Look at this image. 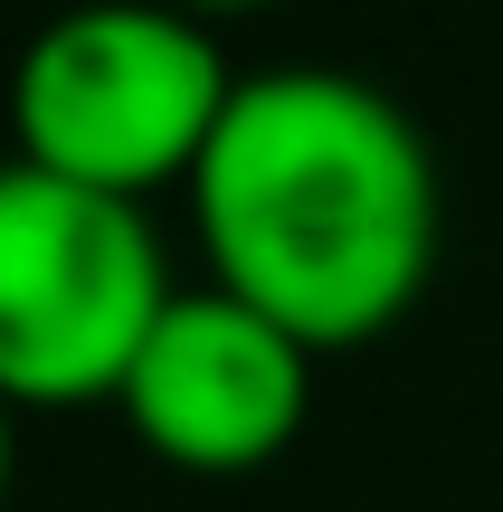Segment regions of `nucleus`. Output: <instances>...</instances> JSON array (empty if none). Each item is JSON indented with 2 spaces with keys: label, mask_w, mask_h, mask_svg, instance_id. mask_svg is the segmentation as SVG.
<instances>
[{
  "label": "nucleus",
  "mask_w": 503,
  "mask_h": 512,
  "mask_svg": "<svg viewBox=\"0 0 503 512\" xmlns=\"http://www.w3.org/2000/svg\"><path fill=\"white\" fill-rule=\"evenodd\" d=\"M437 228L447 190L418 114L352 67L238 76L190 171L209 285L285 323L304 351H361L409 323L437 275Z\"/></svg>",
  "instance_id": "f257e3e1"
},
{
  "label": "nucleus",
  "mask_w": 503,
  "mask_h": 512,
  "mask_svg": "<svg viewBox=\"0 0 503 512\" xmlns=\"http://www.w3.org/2000/svg\"><path fill=\"white\" fill-rule=\"evenodd\" d=\"M228 95V48L181 0H76L10 67V162L152 200L190 190Z\"/></svg>",
  "instance_id": "f03ea898"
},
{
  "label": "nucleus",
  "mask_w": 503,
  "mask_h": 512,
  "mask_svg": "<svg viewBox=\"0 0 503 512\" xmlns=\"http://www.w3.org/2000/svg\"><path fill=\"white\" fill-rule=\"evenodd\" d=\"M171 294L181 285L143 200L0 162V399L19 418L114 408Z\"/></svg>",
  "instance_id": "7ed1b4c3"
},
{
  "label": "nucleus",
  "mask_w": 503,
  "mask_h": 512,
  "mask_svg": "<svg viewBox=\"0 0 503 512\" xmlns=\"http://www.w3.org/2000/svg\"><path fill=\"white\" fill-rule=\"evenodd\" d=\"M314 361L323 351H304L257 304H238L219 285H181L162 304V323L143 332L114 408H124L133 446L152 465L228 484V475H266L304 437V418H314Z\"/></svg>",
  "instance_id": "20e7f679"
},
{
  "label": "nucleus",
  "mask_w": 503,
  "mask_h": 512,
  "mask_svg": "<svg viewBox=\"0 0 503 512\" xmlns=\"http://www.w3.org/2000/svg\"><path fill=\"white\" fill-rule=\"evenodd\" d=\"M10 484H19V408L0 399V512H10Z\"/></svg>",
  "instance_id": "39448f33"
},
{
  "label": "nucleus",
  "mask_w": 503,
  "mask_h": 512,
  "mask_svg": "<svg viewBox=\"0 0 503 512\" xmlns=\"http://www.w3.org/2000/svg\"><path fill=\"white\" fill-rule=\"evenodd\" d=\"M190 19H209V29H219V19H257V10H285V0H181Z\"/></svg>",
  "instance_id": "423d86ee"
}]
</instances>
